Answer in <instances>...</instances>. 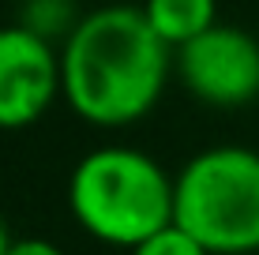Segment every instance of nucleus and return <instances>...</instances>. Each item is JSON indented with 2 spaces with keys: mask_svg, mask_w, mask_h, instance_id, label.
Segmentation results:
<instances>
[{
  "mask_svg": "<svg viewBox=\"0 0 259 255\" xmlns=\"http://www.w3.org/2000/svg\"><path fill=\"white\" fill-rule=\"evenodd\" d=\"M173 49L150 30L143 8L109 4L87 12L60 49L64 101L94 128L143 120L165 90Z\"/></svg>",
  "mask_w": 259,
  "mask_h": 255,
  "instance_id": "obj_1",
  "label": "nucleus"
},
{
  "mask_svg": "<svg viewBox=\"0 0 259 255\" xmlns=\"http://www.w3.org/2000/svg\"><path fill=\"white\" fill-rule=\"evenodd\" d=\"M68 210L94 240L132 251L173 225V177L143 150L102 146L71 169Z\"/></svg>",
  "mask_w": 259,
  "mask_h": 255,
  "instance_id": "obj_2",
  "label": "nucleus"
},
{
  "mask_svg": "<svg viewBox=\"0 0 259 255\" xmlns=\"http://www.w3.org/2000/svg\"><path fill=\"white\" fill-rule=\"evenodd\" d=\"M173 225L210 255L259 251V154L207 146L173 177Z\"/></svg>",
  "mask_w": 259,
  "mask_h": 255,
  "instance_id": "obj_3",
  "label": "nucleus"
},
{
  "mask_svg": "<svg viewBox=\"0 0 259 255\" xmlns=\"http://www.w3.org/2000/svg\"><path fill=\"white\" fill-rule=\"evenodd\" d=\"M181 83L199 101L233 109L259 98V41L240 26L218 23L173 57Z\"/></svg>",
  "mask_w": 259,
  "mask_h": 255,
  "instance_id": "obj_4",
  "label": "nucleus"
},
{
  "mask_svg": "<svg viewBox=\"0 0 259 255\" xmlns=\"http://www.w3.org/2000/svg\"><path fill=\"white\" fill-rule=\"evenodd\" d=\"M60 94V53L23 23L0 26V131L38 124Z\"/></svg>",
  "mask_w": 259,
  "mask_h": 255,
  "instance_id": "obj_5",
  "label": "nucleus"
},
{
  "mask_svg": "<svg viewBox=\"0 0 259 255\" xmlns=\"http://www.w3.org/2000/svg\"><path fill=\"white\" fill-rule=\"evenodd\" d=\"M143 15L150 30L177 53L218 26V0H143Z\"/></svg>",
  "mask_w": 259,
  "mask_h": 255,
  "instance_id": "obj_6",
  "label": "nucleus"
},
{
  "mask_svg": "<svg viewBox=\"0 0 259 255\" xmlns=\"http://www.w3.org/2000/svg\"><path fill=\"white\" fill-rule=\"evenodd\" d=\"M83 15H75V4L71 0H30L23 12V26L34 34H41L46 41H53L57 34H68L79 26Z\"/></svg>",
  "mask_w": 259,
  "mask_h": 255,
  "instance_id": "obj_7",
  "label": "nucleus"
},
{
  "mask_svg": "<svg viewBox=\"0 0 259 255\" xmlns=\"http://www.w3.org/2000/svg\"><path fill=\"white\" fill-rule=\"evenodd\" d=\"M132 255H210V251L203 244H195L181 225H165L162 233H154L139 248H132Z\"/></svg>",
  "mask_w": 259,
  "mask_h": 255,
  "instance_id": "obj_8",
  "label": "nucleus"
},
{
  "mask_svg": "<svg viewBox=\"0 0 259 255\" xmlns=\"http://www.w3.org/2000/svg\"><path fill=\"white\" fill-rule=\"evenodd\" d=\"M8 255H64V251L53 240H46V236H15Z\"/></svg>",
  "mask_w": 259,
  "mask_h": 255,
  "instance_id": "obj_9",
  "label": "nucleus"
},
{
  "mask_svg": "<svg viewBox=\"0 0 259 255\" xmlns=\"http://www.w3.org/2000/svg\"><path fill=\"white\" fill-rule=\"evenodd\" d=\"M12 240H15V236L8 233V222L0 218V255H8V248H12Z\"/></svg>",
  "mask_w": 259,
  "mask_h": 255,
  "instance_id": "obj_10",
  "label": "nucleus"
}]
</instances>
